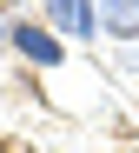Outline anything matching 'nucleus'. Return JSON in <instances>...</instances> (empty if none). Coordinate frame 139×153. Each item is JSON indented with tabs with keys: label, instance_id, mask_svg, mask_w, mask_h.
Instances as JSON below:
<instances>
[{
	"label": "nucleus",
	"instance_id": "nucleus-1",
	"mask_svg": "<svg viewBox=\"0 0 139 153\" xmlns=\"http://www.w3.org/2000/svg\"><path fill=\"white\" fill-rule=\"evenodd\" d=\"M7 40H13V53H20L26 67H60V60H66L60 33H53V27H33V20H13Z\"/></svg>",
	"mask_w": 139,
	"mask_h": 153
},
{
	"label": "nucleus",
	"instance_id": "nucleus-2",
	"mask_svg": "<svg viewBox=\"0 0 139 153\" xmlns=\"http://www.w3.org/2000/svg\"><path fill=\"white\" fill-rule=\"evenodd\" d=\"M46 20H60V27L79 33V40L99 33V7H86V0H46Z\"/></svg>",
	"mask_w": 139,
	"mask_h": 153
},
{
	"label": "nucleus",
	"instance_id": "nucleus-3",
	"mask_svg": "<svg viewBox=\"0 0 139 153\" xmlns=\"http://www.w3.org/2000/svg\"><path fill=\"white\" fill-rule=\"evenodd\" d=\"M99 27L106 33H139V0H99Z\"/></svg>",
	"mask_w": 139,
	"mask_h": 153
},
{
	"label": "nucleus",
	"instance_id": "nucleus-4",
	"mask_svg": "<svg viewBox=\"0 0 139 153\" xmlns=\"http://www.w3.org/2000/svg\"><path fill=\"white\" fill-rule=\"evenodd\" d=\"M0 153H13V146H7V140H0Z\"/></svg>",
	"mask_w": 139,
	"mask_h": 153
}]
</instances>
